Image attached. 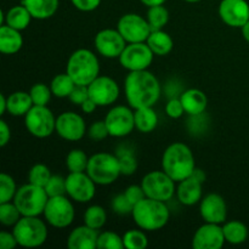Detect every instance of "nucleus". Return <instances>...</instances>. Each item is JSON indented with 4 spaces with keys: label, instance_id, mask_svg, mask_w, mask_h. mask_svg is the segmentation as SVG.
<instances>
[{
    "label": "nucleus",
    "instance_id": "f257e3e1",
    "mask_svg": "<svg viewBox=\"0 0 249 249\" xmlns=\"http://www.w3.org/2000/svg\"><path fill=\"white\" fill-rule=\"evenodd\" d=\"M126 101L134 109L141 107H153L160 97V84L150 71L129 72L124 82Z\"/></svg>",
    "mask_w": 249,
    "mask_h": 249
},
{
    "label": "nucleus",
    "instance_id": "f03ea898",
    "mask_svg": "<svg viewBox=\"0 0 249 249\" xmlns=\"http://www.w3.org/2000/svg\"><path fill=\"white\" fill-rule=\"evenodd\" d=\"M196 169L191 148L182 142H174L165 148L162 156V170L174 181L179 182L191 177Z\"/></svg>",
    "mask_w": 249,
    "mask_h": 249
},
{
    "label": "nucleus",
    "instance_id": "7ed1b4c3",
    "mask_svg": "<svg viewBox=\"0 0 249 249\" xmlns=\"http://www.w3.org/2000/svg\"><path fill=\"white\" fill-rule=\"evenodd\" d=\"M131 216L141 230L157 231L167 225L170 212L165 202L145 197L134 206Z\"/></svg>",
    "mask_w": 249,
    "mask_h": 249
},
{
    "label": "nucleus",
    "instance_id": "20e7f679",
    "mask_svg": "<svg viewBox=\"0 0 249 249\" xmlns=\"http://www.w3.org/2000/svg\"><path fill=\"white\" fill-rule=\"evenodd\" d=\"M66 72L71 75L75 84L88 87L99 77V58L88 49H78L68 58Z\"/></svg>",
    "mask_w": 249,
    "mask_h": 249
},
{
    "label": "nucleus",
    "instance_id": "39448f33",
    "mask_svg": "<svg viewBox=\"0 0 249 249\" xmlns=\"http://www.w3.org/2000/svg\"><path fill=\"white\" fill-rule=\"evenodd\" d=\"M18 246L24 248H36L48 240V226L39 216H22L12 229Z\"/></svg>",
    "mask_w": 249,
    "mask_h": 249
},
{
    "label": "nucleus",
    "instance_id": "423d86ee",
    "mask_svg": "<svg viewBox=\"0 0 249 249\" xmlns=\"http://www.w3.org/2000/svg\"><path fill=\"white\" fill-rule=\"evenodd\" d=\"M87 173L96 185H111L122 175L117 156L107 152L95 153L89 158Z\"/></svg>",
    "mask_w": 249,
    "mask_h": 249
},
{
    "label": "nucleus",
    "instance_id": "0eeeda50",
    "mask_svg": "<svg viewBox=\"0 0 249 249\" xmlns=\"http://www.w3.org/2000/svg\"><path fill=\"white\" fill-rule=\"evenodd\" d=\"M48 201L49 196L45 189L31 182L17 189L12 199L22 216H40L44 213Z\"/></svg>",
    "mask_w": 249,
    "mask_h": 249
},
{
    "label": "nucleus",
    "instance_id": "6e6552de",
    "mask_svg": "<svg viewBox=\"0 0 249 249\" xmlns=\"http://www.w3.org/2000/svg\"><path fill=\"white\" fill-rule=\"evenodd\" d=\"M175 182L164 170H155L142 178L141 186L148 198L168 202L175 194Z\"/></svg>",
    "mask_w": 249,
    "mask_h": 249
},
{
    "label": "nucleus",
    "instance_id": "1a4fd4ad",
    "mask_svg": "<svg viewBox=\"0 0 249 249\" xmlns=\"http://www.w3.org/2000/svg\"><path fill=\"white\" fill-rule=\"evenodd\" d=\"M46 223L56 229H66L74 220V207L70 201V197L56 196L50 197L43 213Z\"/></svg>",
    "mask_w": 249,
    "mask_h": 249
},
{
    "label": "nucleus",
    "instance_id": "9d476101",
    "mask_svg": "<svg viewBox=\"0 0 249 249\" xmlns=\"http://www.w3.org/2000/svg\"><path fill=\"white\" fill-rule=\"evenodd\" d=\"M24 125L29 134L38 139H45L56 131V118L48 106L34 105L24 116Z\"/></svg>",
    "mask_w": 249,
    "mask_h": 249
},
{
    "label": "nucleus",
    "instance_id": "9b49d317",
    "mask_svg": "<svg viewBox=\"0 0 249 249\" xmlns=\"http://www.w3.org/2000/svg\"><path fill=\"white\" fill-rule=\"evenodd\" d=\"M155 53L146 41L143 43H129L119 56V63L129 72L147 70L153 61Z\"/></svg>",
    "mask_w": 249,
    "mask_h": 249
},
{
    "label": "nucleus",
    "instance_id": "f8f14e48",
    "mask_svg": "<svg viewBox=\"0 0 249 249\" xmlns=\"http://www.w3.org/2000/svg\"><path fill=\"white\" fill-rule=\"evenodd\" d=\"M117 29L123 36L126 43H143L151 34L150 23L147 18L138 14H125L119 18Z\"/></svg>",
    "mask_w": 249,
    "mask_h": 249
},
{
    "label": "nucleus",
    "instance_id": "ddd939ff",
    "mask_svg": "<svg viewBox=\"0 0 249 249\" xmlns=\"http://www.w3.org/2000/svg\"><path fill=\"white\" fill-rule=\"evenodd\" d=\"M66 191L68 197L78 203H88L96 194V184L87 172L70 173L66 178Z\"/></svg>",
    "mask_w": 249,
    "mask_h": 249
},
{
    "label": "nucleus",
    "instance_id": "4468645a",
    "mask_svg": "<svg viewBox=\"0 0 249 249\" xmlns=\"http://www.w3.org/2000/svg\"><path fill=\"white\" fill-rule=\"evenodd\" d=\"M105 122H106L109 136H113V138L128 136L135 129L134 111H131L126 106H116L109 109Z\"/></svg>",
    "mask_w": 249,
    "mask_h": 249
},
{
    "label": "nucleus",
    "instance_id": "2eb2a0df",
    "mask_svg": "<svg viewBox=\"0 0 249 249\" xmlns=\"http://www.w3.org/2000/svg\"><path fill=\"white\" fill-rule=\"evenodd\" d=\"M126 44L128 43L118 29H102L94 39V45L97 53L107 58H119Z\"/></svg>",
    "mask_w": 249,
    "mask_h": 249
},
{
    "label": "nucleus",
    "instance_id": "dca6fc26",
    "mask_svg": "<svg viewBox=\"0 0 249 249\" xmlns=\"http://www.w3.org/2000/svg\"><path fill=\"white\" fill-rule=\"evenodd\" d=\"M56 133L67 141H79L87 133L83 117L75 112H63L56 118Z\"/></svg>",
    "mask_w": 249,
    "mask_h": 249
},
{
    "label": "nucleus",
    "instance_id": "f3484780",
    "mask_svg": "<svg viewBox=\"0 0 249 249\" xmlns=\"http://www.w3.org/2000/svg\"><path fill=\"white\" fill-rule=\"evenodd\" d=\"M89 89L90 99L96 102L97 106H109L114 104L119 97V87L116 80L106 75H99L90 85Z\"/></svg>",
    "mask_w": 249,
    "mask_h": 249
},
{
    "label": "nucleus",
    "instance_id": "a211bd4d",
    "mask_svg": "<svg viewBox=\"0 0 249 249\" xmlns=\"http://www.w3.org/2000/svg\"><path fill=\"white\" fill-rule=\"evenodd\" d=\"M218 11L221 21L233 28H242L249 21V4L246 0H221Z\"/></svg>",
    "mask_w": 249,
    "mask_h": 249
},
{
    "label": "nucleus",
    "instance_id": "6ab92c4d",
    "mask_svg": "<svg viewBox=\"0 0 249 249\" xmlns=\"http://www.w3.org/2000/svg\"><path fill=\"white\" fill-rule=\"evenodd\" d=\"M223 226L219 224L206 223L199 226L192 238L194 249H220L225 243Z\"/></svg>",
    "mask_w": 249,
    "mask_h": 249
},
{
    "label": "nucleus",
    "instance_id": "aec40b11",
    "mask_svg": "<svg viewBox=\"0 0 249 249\" xmlns=\"http://www.w3.org/2000/svg\"><path fill=\"white\" fill-rule=\"evenodd\" d=\"M199 214L206 223L223 224L228 216L226 202L220 195L209 194L201 199L199 203Z\"/></svg>",
    "mask_w": 249,
    "mask_h": 249
},
{
    "label": "nucleus",
    "instance_id": "412c9836",
    "mask_svg": "<svg viewBox=\"0 0 249 249\" xmlns=\"http://www.w3.org/2000/svg\"><path fill=\"white\" fill-rule=\"evenodd\" d=\"M99 235L97 230L84 224L71 231L67 237V247L70 249H95L97 248Z\"/></svg>",
    "mask_w": 249,
    "mask_h": 249
},
{
    "label": "nucleus",
    "instance_id": "4be33fe9",
    "mask_svg": "<svg viewBox=\"0 0 249 249\" xmlns=\"http://www.w3.org/2000/svg\"><path fill=\"white\" fill-rule=\"evenodd\" d=\"M202 184L195 177H189L186 179L179 181V185L177 187V197L178 201L182 206L191 207L201 202L202 199Z\"/></svg>",
    "mask_w": 249,
    "mask_h": 249
},
{
    "label": "nucleus",
    "instance_id": "5701e85b",
    "mask_svg": "<svg viewBox=\"0 0 249 249\" xmlns=\"http://www.w3.org/2000/svg\"><path fill=\"white\" fill-rule=\"evenodd\" d=\"M180 100L185 108V113L191 117L201 116L208 106L206 94L198 89H187L180 95Z\"/></svg>",
    "mask_w": 249,
    "mask_h": 249
},
{
    "label": "nucleus",
    "instance_id": "b1692460",
    "mask_svg": "<svg viewBox=\"0 0 249 249\" xmlns=\"http://www.w3.org/2000/svg\"><path fill=\"white\" fill-rule=\"evenodd\" d=\"M32 18L33 17H32L28 9L23 4H21L7 10L6 14L1 12L0 22H1V26L5 23L11 28L17 29V31H23L29 26Z\"/></svg>",
    "mask_w": 249,
    "mask_h": 249
},
{
    "label": "nucleus",
    "instance_id": "393cba45",
    "mask_svg": "<svg viewBox=\"0 0 249 249\" xmlns=\"http://www.w3.org/2000/svg\"><path fill=\"white\" fill-rule=\"evenodd\" d=\"M23 46L21 31L11 28L7 24L0 27V51L5 55H14Z\"/></svg>",
    "mask_w": 249,
    "mask_h": 249
},
{
    "label": "nucleus",
    "instance_id": "a878e982",
    "mask_svg": "<svg viewBox=\"0 0 249 249\" xmlns=\"http://www.w3.org/2000/svg\"><path fill=\"white\" fill-rule=\"evenodd\" d=\"M21 4L28 9L36 19H48L56 14L60 0H22Z\"/></svg>",
    "mask_w": 249,
    "mask_h": 249
},
{
    "label": "nucleus",
    "instance_id": "bb28decb",
    "mask_svg": "<svg viewBox=\"0 0 249 249\" xmlns=\"http://www.w3.org/2000/svg\"><path fill=\"white\" fill-rule=\"evenodd\" d=\"M147 45L152 50L156 56H165L173 50L174 41L172 36L167 32L158 29V31H152L146 40Z\"/></svg>",
    "mask_w": 249,
    "mask_h": 249
},
{
    "label": "nucleus",
    "instance_id": "cd10ccee",
    "mask_svg": "<svg viewBox=\"0 0 249 249\" xmlns=\"http://www.w3.org/2000/svg\"><path fill=\"white\" fill-rule=\"evenodd\" d=\"M34 106L29 92L15 91L7 97V112L11 116H26L27 112Z\"/></svg>",
    "mask_w": 249,
    "mask_h": 249
},
{
    "label": "nucleus",
    "instance_id": "c85d7f7f",
    "mask_svg": "<svg viewBox=\"0 0 249 249\" xmlns=\"http://www.w3.org/2000/svg\"><path fill=\"white\" fill-rule=\"evenodd\" d=\"M135 128L140 133L147 134L156 129L158 124V116L153 107H141L134 111Z\"/></svg>",
    "mask_w": 249,
    "mask_h": 249
},
{
    "label": "nucleus",
    "instance_id": "c756f323",
    "mask_svg": "<svg viewBox=\"0 0 249 249\" xmlns=\"http://www.w3.org/2000/svg\"><path fill=\"white\" fill-rule=\"evenodd\" d=\"M225 241L230 245H241L248 238V228L238 220L228 221L223 226Z\"/></svg>",
    "mask_w": 249,
    "mask_h": 249
},
{
    "label": "nucleus",
    "instance_id": "7c9ffc66",
    "mask_svg": "<svg viewBox=\"0 0 249 249\" xmlns=\"http://www.w3.org/2000/svg\"><path fill=\"white\" fill-rule=\"evenodd\" d=\"M74 80L71 78V75L66 73H61L53 77V79L51 80L50 89L53 91V95L56 97H60V99H65V97H70L71 92L73 91L75 87Z\"/></svg>",
    "mask_w": 249,
    "mask_h": 249
},
{
    "label": "nucleus",
    "instance_id": "2f4dec72",
    "mask_svg": "<svg viewBox=\"0 0 249 249\" xmlns=\"http://www.w3.org/2000/svg\"><path fill=\"white\" fill-rule=\"evenodd\" d=\"M88 163H89V157L84 151L79 148L72 150L66 157V167L70 173L87 172Z\"/></svg>",
    "mask_w": 249,
    "mask_h": 249
},
{
    "label": "nucleus",
    "instance_id": "473e14b6",
    "mask_svg": "<svg viewBox=\"0 0 249 249\" xmlns=\"http://www.w3.org/2000/svg\"><path fill=\"white\" fill-rule=\"evenodd\" d=\"M107 221V213L104 207L101 206H91L85 211L84 213V224L95 229L100 230L104 228Z\"/></svg>",
    "mask_w": 249,
    "mask_h": 249
},
{
    "label": "nucleus",
    "instance_id": "72a5a7b5",
    "mask_svg": "<svg viewBox=\"0 0 249 249\" xmlns=\"http://www.w3.org/2000/svg\"><path fill=\"white\" fill-rule=\"evenodd\" d=\"M147 21L152 31L163 29V27H165V24L169 21V11L163 5L148 7Z\"/></svg>",
    "mask_w": 249,
    "mask_h": 249
},
{
    "label": "nucleus",
    "instance_id": "f704fd0d",
    "mask_svg": "<svg viewBox=\"0 0 249 249\" xmlns=\"http://www.w3.org/2000/svg\"><path fill=\"white\" fill-rule=\"evenodd\" d=\"M22 218L19 209L17 208L14 202H5L0 203V223L4 226H12L14 228L17 221Z\"/></svg>",
    "mask_w": 249,
    "mask_h": 249
},
{
    "label": "nucleus",
    "instance_id": "c9c22d12",
    "mask_svg": "<svg viewBox=\"0 0 249 249\" xmlns=\"http://www.w3.org/2000/svg\"><path fill=\"white\" fill-rule=\"evenodd\" d=\"M123 243L124 248L143 249L148 246V238L143 231L133 229V230H129L124 233Z\"/></svg>",
    "mask_w": 249,
    "mask_h": 249
},
{
    "label": "nucleus",
    "instance_id": "e433bc0d",
    "mask_svg": "<svg viewBox=\"0 0 249 249\" xmlns=\"http://www.w3.org/2000/svg\"><path fill=\"white\" fill-rule=\"evenodd\" d=\"M29 95H31L32 101L36 106H48L51 96H53V91H51L50 87H48L44 83H36L31 88Z\"/></svg>",
    "mask_w": 249,
    "mask_h": 249
},
{
    "label": "nucleus",
    "instance_id": "4c0bfd02",
    "mask_svg": "<svg viewBox=\"0 0 249 249\" xmlns=\"http://www.w3.org/2000/svg\"><path fill=\"white\" fill-rule=\"evenodd\" d=\"M51 177H53V174H51L48 165L41 164V163L33 165L28 173L29 182L41 187H45V185L48 184V181L50 180Z\"/></svg>",
    "mask_w": 249,
    "mask_h": 249
},
{
    "label": "nucleus",
    "instance_id": "58836bf2",
    "mask_svg": "<svg viewBox=\"0 0 249 249\" xmlns=\"http://www.w3.org/2000/svg\"><path fill=\"white\" fill-rule=\"evenodd\" d=\"M17 192L16 182L11 175L6 173L0 174V203L11 202Z\"/></svg>",
    "mask_w": 249,
    "mask_h": 249
},
{
    "label": "nucleus",
    "instance_id": "ea45409f",
    "mask_svg": "<svg viewBox=\"0 0 249 249\" xmlns=\"http://www.w3.org/2000/svg\"><path fill=\"white\" fill-rule=\"evenodd\" d=\"M97 248L99 249H123V237L112 231H105L100 233L97 240Z\"/></svg>",
    "mask_w": 249,
    "mask_h": 249
},
{
    "label": "nucleus",
    "instance_id": "a19ab883",
    "mask_svg": "<svg viewBox=\"0 0 249 249\" xmlns=\"http://www.w3.org/2000/svg\"><path fill=\"white\" fill-rule=\"evenodd\" d=\"M44 189H45L49 198L67 195V191H66V178L60 177V175H53Z\"/></svg>",
    "mask_w": 249,
    "mask_h": 249
},
{
    "label": "nucleus",
    "instance_id": "79ce46f5",
    "mask_svg": "<svg viewBox=\"0 0 249 249\" xmlns=\"http://www.w3.org/2000/svg\"><path fill=\"white\" fill-rule=\"evenodd\" d=\"M118 160L122 175L129 177V175H133L136 172V169H138V160H136L134 153L130 152V151L118 156Z\"/></svg>",
    "mask_w": 249,
    "mask_h": 249
},
{
    "label": "nucleus",
    "instance_id": "37998d69",
    "mask_svg": "<svg viewBox=\"0 0 249 249\" xmlns=\"http://www.w3.org/2000/svg\"><path fill=\"white\" fill-rule=\"evenodd\" d=\"M111 207H112V211H113L114 213L119 214V215H126V214H131V212H133V208H134V206L130 203V201L126 198V196L124 195V192L123 194H119V195H117V196L113 197Z\"/></svg>",
    "mask_w": 249,
    "mask_h": 249
},
{
    "label": "nucleus",
    "instance_id": "c03bdc74",
    "mask_svg": "<svg viewBox=\"0 0 249 249\" xmlns=\"http://www.w3.org/2000/svg\"><path fill=\"white\" fill-rule=\"evenodd\" d=\"M88 135L91 140L94 141H101L106 139L109 135L108 129H107L106 122L105 121H97L90 125L89 130H88Z\"/></svg>",
    "mask_w": 249,
    "mask_h": 249
},
{
    "label": "nucleus",
    "instance_id": "a18cd8bd",
    "mask_svg": "<svg viewBox=\"0 0 249 249\" xmlns=\"http://www.w3.org/2000/svg\"><path fill=\"white\" fill-rule=\"evenodd\" d=\"M165 113L168 117L173 119H178L180 117H182V114L185 113V108L182 106L181 100L177 99V97H173L168 101V104L165 105Z\"/></svg>",
    "mask_w": 249,
    "mask_h": 249
},
{
    "label": "nucleus",
    "instance_id": "49530a36",
    "mask_svg": "<svg viewBox=\"0 0 249 249\" xmlns=\"http://www.w3.org/2000/svg\"><path fill=\"white\" fill-rule=\"evenodd\" d=\"M68 99L71 100L72 104L77 105V106H82L83 102L89 99V89L85 85H75Z\"/></svg>",
    "mask_w": 249,
    "mask_h": 249
},
{
    "label": "nucleus",
    "instance_id": "de8ad7c7",
    "mask_svg": "<svg viewBox=\"0 0 249 249\" xmlns=\"http://www.w3.org/2000/svg\"><path fill=\"white\" fill-rule=\"evenodd\" d=\"M124 195H125L126 198L130 201V203L133 204V206H135L136 203L142 201L146 197L145 191H143L141 185H131V186H129L128 189L124 191Z\"/></svg>",
    "mask_w": 249,
    "mask_h": 249
},
{
    "label": "nucleus",
    "instance_id": "09e8293b",
    "mask_svg": "<svg viewBox=\"0 0 249 249\" xmlns=\"http://www.w3.org/2000/svg\"><path fill=\"white\" fill-rule=\"evenodd\" d=\"M73 6L83 12H90L96 10L101 4V0H71Z\"/></svg>",
    "mask_w": 249,
    "mask_h": 249
},
{
    "label": "nucleus",
    "instance_id": "8fccbe9b",
    "mask_svg": "<svg viewBox=\"0 0 249 249\" xmlns=\"http://www.w3.org/2000/svg\"><path fill=\"white\" fill-rule=\"evenodd\" d=\"M17 246H18V243H17L14 232H7V231H1L0 232V248L14 249Z\"/></svg>",
    "mask_w": 249,
    "mask_h": 249
},
{
    "label": "nucleus",
    "instance_id": "3c124183",
    "mask_svg": "<svg viewBox=\"0 0 249 249\" xmlns=\"http://www.w3.org/2000/svg\"><path fill=\"white\" fill-rule=\"evenodd\" d=\"M11 138V130H10V126L7 125L6 122L4 119L0 121V146L5 147L7 145V142L10 141Z\"/></svg>",
    "mask_w": 249,
    "mask_h": 249
},
{
    "label": "nucleus",
    "instance_id": "603ef678",
    "mask_svg": "<svg viewBox=\"0 0 249 249\" xmlns=\"http://www.w3.org/2000/svg\"><path fill=\"white\" fill-rule=\"evenodd\" d=\"M80 107H82V111L84 112V113L90 114V113H92V112H95V109H96L99 106H97L96 102H95L92 99H90V96H89V99L85 100Z\"/></svg>",
    "mask_w": 249,
    "mask_h": 249
},
{
    "label": "nucleus",
    "instance_id": "864d4df0",
    "mask_svg": "<svg viewBox=\"0 0 249 249\" xmlns=\"http://www.w3.org/2000/svg\"><path fill=\"white\" fill-rule=\"evenodd\" d=\"M7 111V97L4 94L0 95V114H5Z\"/></svg>",
    "mask_w": 249,
    "mask_h": 249
},
{
    "label": "nucleus",
    "instance_id": "5fc2aeb1",
    "mask_svg": "<svg viewBox=\"0 0 249 249\" xmlns=\"http://www.w3.org/2000/svg\"><path fill=\"white\" fill-rule=\"evenodd\" d=\"M143 5L146 6L151 7V6H156V5H163L167 0H140Z\"/></svg>",
    "mask_w": 249,
    "mask_h": 249
},
{
    "label": "nucleus",
    "instance_id": "6e6d98bb",
    "mask_svg": "<svg viewBox=\"0 0 249 249\" xmlns=\"http://www.w3.org/2000/svg\"><path fill=\"white\" fill-rule=\"evenodd\" d=\"M241 29H242L243 38L246 39V41H248V43H249V21Z\"/></svg>",
    "mask_w": 249,
    "mask_h": 249
},
{
    "label": "nucleus",
    "instance_id": "4d7b16f0",
    "mask_svg": "<svg viewBox=\"0 0 249 249\" xmlns=\"http://www.w3.org/2000/svg\"><path fill=\"white\" fill-rule=\"evenodd\" d=\"M184 1H186V2H199V1H202V0H184Z\"/></svg>",
    "mask_w": 249,
    "mask_h": 249
}]
</instances>
